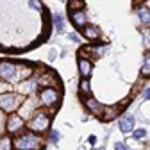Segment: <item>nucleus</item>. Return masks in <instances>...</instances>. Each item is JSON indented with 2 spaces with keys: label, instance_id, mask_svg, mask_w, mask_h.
I'll return each mask as SVG.
<instances>
[{
  "label": "nucleus",
  "instance_id": "nucleus-21",
  "mask_svg": "<svg viewBox=\"0 0 150 150\" xmlns=\"http://www.w3.org/2000/svg\"><path fill=\"white\" fill-rule=\"evenodd\" d=\"M50 139L54 143H59V132H57V130H52V132H50Z\"/></svg>",
  "mask_w": 150,
  "mask_h": 150
},
{
  "label": "nucleus",
  "instance_id": "nucleus-14",
  "mask_svg": "<svg viewBox=\"0 0 150 150\" xmlns=\"http://www.w3.org/2000/svg\"><path fill=\"white\" fill-rule=\"evenodd\" d=\"M141 75H143V77H150V55L145 59V63L141 66Z\"/></svg>",
  "mask_w": 150,
  "mask_h": 150
},
{
  "label": "nucleus",
  "instance_id": "nucleus-1",
  "mask_svg": "<svg viewBox=\"0 0 150 150\" xmlns=\"http://www.w3.org/2000/svg\"><path fill=\"white\" fill-rule=\"evenodd\" d=\"M38 143H40V139L34 134H23L14 139V146L18 150H34V148H38Z\"/></svg>",
  "mask_w": 150,
  "mask_h": 150
},
{
  "label": "nucleus",
  "instance_id": "nucleus-22",
  "mask_svg": "<svg viewBox=\"0 0 150 150\" xmlns=\"http://www.w3.org/2000/svg\"><path fill=\"white\" fill-rule=\"evenodd\" d=\"M29 4H30L32 9H36V11H40V9H41V4L38 2V0H29Z\"/></svg>",
  "mask_w": 150,
  "mask_h": 150
},
{
  "label": "nucleus",
  "instance_id": "nucleus-15",
  "mask_svg": "<svg viewBox=\"0 0 150 150\" xmlns=\"http://www.w3.org/2000/svg\"><path fill=\"white\" fill-rule=\"evenodd\" d=\"M143 45H145L146 50L150 48V27H146V29L143 30Z\"/></svg>",
  "mask_w": 150,
  "mask_h": 150
},
{
  "label": "nucleus",
  "instance_id": "nucleus-26",
  "mask_svg": "<svg viewBox=\"0 0 150 150\" xmlns=\"http://www.w3.org/2000/svg\"><path fill=\"white\" fill-rule=\"evenodd\" d=\"M0 120H2V118H0Z\"/></svg>",
  "mask_w": 150,
  "mask_h": 150
},
{
  "label": "nucleus",
  "instance_id": "nucleus-25",
  "mask_svg": "<svg viewBox=\"0 0 150 150\" xmlns=\"http://www.w3.org/2000/svg\"><path fill=\"white\" fill-rule=\"evenodd\" d=\"M95 141H97V138H95V136H89V143H91V145H95Z\"/></svg>",
  "mask_w": 150,
  "mask_h": 150
},
{
  "label": "nucleus",
  "instance_id": "nucleus-24",
  "mask_svg": "<svg viewBox=\"0 0 150 150\" xmlns=\"http://www.w3.org/2000/svg\"><path fill=\"white\" fill-rule=\"evenodd\" d=\"M143 97H145V100H150V89H145V95Z\"/></svg>",
  "mask_w": 150,
  "mask_h": 150
},
{
  "label": "nucleus",
  "instance_id": "nucleus-7",
  "mask_svg": "<svg viewBox=\"0 0 150 150\" xmlns=\"http://www.w3.org/2000/svg\"><path fill=\"white\" fill-rule=\"evenodd\" d=\"M20 129H23V120L20 116H11L7 120V130L9 132H18Z\"/></svg>",
  "mask_w": 150,
  "mask_h": 150
},
{
  "label": "nucleus",
  "instance_id": "nucleus-17",
  "mask_svg": "<svg viewBox=\"0 0 150 150\" xmlns=\"http://www.w3.org/2000/svg\"><path fill=\"white\" fill-rule=\"evenodd\" d=\"M132 136H134V139H143L146 136V130L145 129H136L134 132H132Z\"/></svg>",
  "mask_w": 150,
  "mask_h": 150
},
{
  "label": "nucleus",
  "instance_id": "nucleus-23",
  "mask_svg": "<svg viewBox=\"0 0 150 150\" xmlns=\"http://www.w3.org/2000/svg\"><path fill=\"white\" fill-rule=\"evenodd\" d=\"M115 150H129V146H125L123 143H116L115 145Z\"/></svg>",
  "mask_w": 150,
  "mask_h": 150
},
{
  "label": "nucleus",
  "instance_id": "nucleus-18",
  "mask_svg": "<svg viewBox=\"0 0 150 150\" xmlns=\"http://www.w3.org/2000/svg\"><path fill=\"white\" fill-rule=\"evenodd\" d=\"M55 29H57V32H63V16L61 14H55Z\"/></svg>",
  "mask_w": 150,
  "mask_h": 150
},
{
  "label": "nucleus",
  "instance_id": "nucleus-9",
  "mask_svg": "<svg viewBox=\"0 0 150 150\" xmlns=\"http://www.w3.org/2000/svg\"><path fill=\"white\" fill-rule=\"evenodd\" d=\"M79 71H81V75L84 79H88L89 75H91V63L88 61V59H79Z\"/></svg>",
  "mask_w": 150,
  "mask_h": 150
},
{
  "label": "nucleus",
  "instance_id": "nucleus-5",
  "mask_svg": "<svg viewBox=\"0 0 150 150\" xmlns=\"http://www.w3.org/2000/svg\"><path fill=\"white\" fill-rule=\"evenodd\" d=\"M41 104H45V105H52V104H55L57 102V98H59V95H57V91H55L54 88H45L43 91H41Z\"/></svg>",
  "mask_w": 150,
  "mask_h": 150
},
{
  "label": "nucleus",
  "instance_id": "nucleus-6",
  "mask_svg": "<svg viewBox=\"0 0 150 150\" xmlns=\"http://www.w3.org/2000/svg\"><path fill=\"white\" fill-rule=\"evenodd\" d=\"M71 22H73V25L77 27V29H84L86 27V14H84V11H81V9H75L73 13H71Z\"/></svg>",
  "mask_w": 150,
  "mask_h": 150
},
{
  "label": "nucleus",
  "instance_id": "nucleus-13",
  "mask_svg": "<svg viewBox=\"0 0 150 150\" xmlns=\"http://www.w3.org/2000/svg\"><path fill=\"white\" fill-rule=\"evenodd\" d=\"M86 107H88L91 112H97V115H98V112H102V105H100L97 100H93V98H88V100H86Z\"/></svg>",
  "mask_w": 150,
  "mask_h": 150
},
{
  "label": "nucleus",
  "instance_id": "nucleus-4",
  "mask_svg": "<svg viewBox=\"0 0 150 150\" xmlns=\"http://www.w3.org/2000/svg\"><path fill=\"white\" fill-rule=\"evenodd\" d=\"M18 104H20V98L14 97V95H2L0 97V107L7 112H13L18 107Z\"/></svg>",
  "mask_w": 150,
  "mask_h": 150
},
{
  "label": "nucleus",
  "instance_id": "nucleus-12",
  "mask_svg": "<svg viewBox=\"0 0 150 150\" xmlns=\"http://www.w3.org/2000/svg\"><path fill=\"white\" fill-rule=\"evenodd\" d=\"M118 112H120V107H105V109H102V118L105 122H109V120L115 118Z\"/></svg>",
  "mask_w": 150,
  "mask_h": 150
},
{
  "label": "nucleus",
  "instance_id": "nucleus-19",
  "mask_svg": "<svg viewBox=\"0 0 150 150\" xmlns=\"http://www.w3.org/2000/svg\"><path fill=\"white\" fill-rule=\"evenodd\" d=\"M84 6V2H81V0H71L70 2V9H81Z\"/></svg>",
  "mask_w": 150,
  "mask_h": 150
},
{
  "label": "nucleus",
  "instance_id": "nucleus-2",
  "mask_svg": "<svg viewBox=\"0 0 150 150\" xmlns=\"http://www.w3.org/2000/svg\"><path fill=\"white\" fill-rule=\"evenodd\" d=\"M16 68L13 63H7V61H2L0 63V79H4L7 82H13L16 81Z\"/></svg>",
  "mask_w": 150,
  "mask_h": 150
},
{
  "label": "nucleus",
  "instance_id": "nucleus-11",
  "mask_svg": "<svg viewBox=\"0 0 150 150\" xmlns=\"http://www.w3.org/2000/svg\"><path fill=\"white\" fill-rule=\"evenodd\" d=\"M138 16H139V20H141L143 25L150 27V9H148V7L139 6V9H138Z\"/></svg>",
  "mask_w": 150,
  "mask_h": 150
},
{
  "label": "nucleus",
  "instance_id": "nucleus-10",
  "mask_svg": "<svg viewBox=\"0 0 150 150\" xmlns=\"http://www.w3.org/2000/svg\"><path fill=\"white\" fill-rule=\"evenodd\" d=\"M82 32H84V36L88 38V40H91V41H97V40H98V36H100L98 29H97V27H93V25H86V27L82 29Z\"/></svg>",
  "mask_w": 150,
  "mask_h": 150
},
{
  "label": "nucleus",
  "instance_id": "nucleus-20",
  "mask_svg": "<svg viewBox=\"0 0 150 150\" xmlns=\"http://www.w3.org/2000/svg\"><path fill=\"white\" fill-rule=\"evenodd\" d=\"M81 91L86 93V95H89V81H82L81 82Z\"/></svg>",
  "mask_w": 150,
  "mask_h": 150
},
{
  "label": "nucleus",
  "instance_id": "nucleus-8",
  "mask_svg": "<svg viewBox=\"0 0 150 150\" xmlns=\"http://www.w3.org/2000/svg\"><path fill=\"white\" fill-rule=\"evenodd\" d=\"M132 129H134V118L130 116V115L123 116L122 122H120V130H122L123 134H127V132H132Z\"/></svg>",
  "mask_w": 150,
  "mask_h": 150
},
{
  "label": "nucleus",
  "instance_id": "nucleus-16",
  "mask_svg": "<svg viewBox=\"0 0 150 150\" xmlns=\"http://www.w3.org/2000/svg\"><path fill=\"white\" fill-rule=\"evenodd\" d=\"M0 150H11V139L9 138L0 139Z\"/></svg>",
  "mask_w": 150,
  "mask_h": 150
},
{
  "label": "nucleus",
  "instance_id": "nucleus-3",
  "mask_svg": "<svg viewBox=\"0 0 150 150\" xmlns=\"http://www.w3.org/2000/svg\"><path fill=\"white\" fill-rule=\"evenodd\" d=\"M48 123H50V120H48V116H47V115H38L34 120H30L29 129H30V130H34V132H41V130L48 129Z\"/></svg>",
  "mask_w": 150,
  "mask_h": 150
}]
</instances>
